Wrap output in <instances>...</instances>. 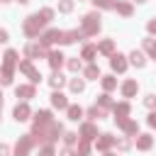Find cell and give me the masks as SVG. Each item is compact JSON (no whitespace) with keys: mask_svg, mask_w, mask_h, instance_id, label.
<instances>
[{"mask_svg":"<svg viewBox=\"0 0 156 156\" xmlns=\"http://www.w3.org/2000/svg\"><path fill=\"white\" fill-rule=\"evenodd\" d=\"M41 22H44V20H41L39 15H34V17H29V22L24 24V29H27V34H37V29L41 27Z\"/></svg>","mask_w":156,"mask_h":156,"instance_id":"obj_1","label":"cell"},{"mask_svg":"<svg viewBox=\"0 0 156 156\" xmlns=\"http://www.w3.org/2000/svg\"><path fill=\"white\" fill-rule=\"evenodd\" d=\"M98 27H100L98 17H95V15H88V17H85V32H88V34H93Z\"/></svg>","mask_w":156,"mask_h":156,"instance_id":"obj_2","label":"cell"},{"mask_svg":"<svg viewBox=\"0 0 156 156\" xmlns=\"http://www.w3.org/2000/svg\"><path fill=\"white\" fill-rule=\"evenodd\" d=\"M27 115H29V107L27 105H17L15 107V119H27Z\"/></svg>","mask_w":156,"mask_h":156,"instance_id":"obj_3","label":"cell"},{"mask_svg":"<svg viewBox=\"0 0 156 156\" xmlns=\"http://www.w3.org/2000/svg\"><path fill=\"white\" fill-rule=\"evenodd\" d=\"M124 66H127V63H124L122 56H112V68H115V71H124Z\"/></svg>","mask_w":156,"mask_h":156,"instance_id":"obj_4","label":"cell"},{"mask_svg":"<svg viewBox=\"0 0 156 156\" xmlns=\"http://www.w3.org/2000/svg\"><path fill=\"white\" fill-rule=\"evenodd\" d=\"M61 61H63V56H61V54H58V51H54V54H51V56H49V63H51V66H54V68H56V66H61Z\"/></svg>","mask_w":156,"mask_h":156,"instance_id":"obj_5","label":"cell"},{"mask_svg":"<svg viewBox=\"0 0 156 156\" xmlns=\"http://www.w3.org/2000/svg\"><path fill=\"white\" fill-rule=\"evenodd\" d=\"M29 144H32L29 139H22V144H17V156H24L27 149H29Z\"/></svg>","mask_w":156,"mask_h":156,"instance_id":"obj_6","label":"cell"},{"mask_svg":"<svg viewBox=\"0 0 156 156\" xmlns=\"http://www.w3.org/2000/svg\"><path fill=\"white\" fill-rule=\"evenodd\" d=\"M51 98H54V105H56V107H66V98H63L61 93H54Z\"/></svg>","mask_w":156,"mask_h":156,"instance_id":"obj_7","label":"cell"},{"mask_svg":"<svg viewBox=\"0 0 156 156\" xmlns=\"http://www.w3.org/2000/svg\"><path fill=\"white\" fill-rule=\"evenodd\" d=\"M27 54H29V56H41V54H44V49L32 44V46H27Z\"/></svg>","mask_w":156,"mask_h":156,"instance_id":"obj_8","label":"cell"},{"mask_svg":"<svg viewBox=\"0 0 156 156\" xmlns=\"http://www.w3.org/2000/svg\"><path fill=\"white\" fill-rule=\"evenodd\" d=\"M132 63H136V66H144V56H141L139 51H134V54H132Z\"/></svg>","mask_w":156,"mask_h":156,"instance_id":"obj_9","label":"cell"},{"mask_svg":"<svg viewBox=\"0 0 156 156\" xmlns=\"http://www.w3.org/2000/svg\"><path fill=\"white\" fill-rule=\"evenodd\" d=\"M134 90H136V83H134V80H129V83H124V95H132Z\"/></svg>","mask_w":156,"mask_h":156,"instance_id":"obj_10","label":"cell"},{"mask_svg":"<svg viewBox=\"0 0 156 156\" xmlns=\"http://www.w3.org/2000/svg\"><path fill=\"white\" fill-rule=\"evenodd\" d=\"M17 95H24V98H29V95H32V88H29V85H22V88H17Z\"/></svg>","mask_w":156,"mask_h":156,"instance_id":"obj_11","label":"cell"},{"mask_svg":"<svg viewBox=\"0 0 156 156\" xmlns=\"http://www.w3.org/2000/svg\"><path fill=\"white\" fill-rule=\"evenodd\" d=\"M110 144H112V139H110V136H107V134H105V136H102V139H100V141H98V146H100V149H107V146H110Z\"/></svg>","mask_w":156,"mask_h":156,"instance_id":"obj_12","label":"cell"},{"mask_svg":"<svg viewBox=\"0 0 156 156\" xmlns=\"http://www.w3.org/2000/svg\"><path fill=\"white\" fill-rule=\"evenodd\" d=\"M149 146H151V139L149 136H141L139 139V149H149Z\"/></svg>","mask_w":156,"mask_h":156,"instance_id":"obj_13","label":"cell"},{"mask_svg":"<svg viewBox=\"0 0 156 156\" xmlns=\"http://www.w3.org/2000/svg\"><path fill=\"white\" fill-rule=\"evenodd\" d=\"M63 83V76L61 73H54V78H51V85H61Z\"/></svg>","mask_w":156,"mask_h":156,"instance_id":"obj_14","label":"cell"},{"mask_svg":"<svg viewBox=\"0 0 156 156\" xmlns=\"http://www.w3.org/2000/svg\"><path fill=\"white\" fill-rule=\"evenodd\" d=\"M68 115H71V119H78V117H80V107H71Z\"/></svg>","mask_w":156,"mask_h":156,"instance_id":"obj_15","label":"cell"},{"mask_svg":"<svg viewBox=\"0 0 156 156\" xmlns=\"http://www.w3.org/2000/svg\"><path fill=\"white\" fill-rule=\"evenodd\" d=\"M95 5H100V7H112V0H93Z\"/></svg>","mask_w":156,"mask_h":156,"instance_id":"obj_16","label":"cell"},{"mask_svg":"<svg viewBox=\"0 0 156 156\" xmlns=\"http://www.w3.org/2000/svg\"><path fill=\"white\" fill-rule=\"evenodd\" d=\"M117 10H119L122 15H129V12H132V7H129V5H117Z\"/></svg>","mask_w":156,"mask_h":156,"instance_id":"obj_17","label":"cell"},{"mask_svg":"<svg viewBox=\"0 0 156 156\" xmlns=\"http://www.w3.org/2000/svg\"><path fill=\"white\" fill-rule=\"evenodd\" d=\"M85 76H88V78H95V76H98V68H95V66H90V68L85 71Z\"/></svg>","mask_w":156,"mask_h":156,"instance_id":"obj_18","label":"cell"},{"mask_svg":"<svg viewBox=\"0 0 156 156\" xmlns=\"http://www.w3.org/2000/svg\"><path fill=\"white\" fill-rule=\"evenodd\" d=\"M102 85H105L107 90H112V88H115V80H112V78H105V80H102Z\"/></svg>","mask_w":156,"mask_h":156,"instance_id":"obj_19","label":"cell"},{"mask_svg":"<svg viewBox=\"0 0 156 156\" xmlns=\"http://www.w3.org/2000/svg\"><path fill=\"white\" fill-rule=\"evenodd\" d=\"M71 88H73L76 93H78V90H83V80H73V83H71Z\"/></svg>","mask_w":156,"mask_h":156,"instance_id":"obj_20","label":"cell"},{"mask_svg":"<svg viewBox=\"0 0 156 156\" xmlns=\"http://www.w3.org/2000/svg\"><path fill=\"white\" fill-rule=\"evenodd\" d=\"M100 49H102V51H110V49H112V41H102Z\"/></svg>","mask_w":156,"mask_h":156,"instance_id":"obj_21","label":"cell"},{"mask_svg":"<svg viewBox=\"0 0 156 156\" xmlns=\"http://www.w3.org/2000/svg\"><path fill=\"white\" fill-rule=\"evenodd\" d=\"M93 54H95V49H93V46H88V49H85V51H83V56H85V58H90V56H93Z\"/></svg>","mask_w":156,"mask_h":156,"instance_id":"obj_22","label":"cell"},{"mask_svg":"<svg viewBox=\"0 0 156 156\" xmlns=\"http://www.w3.org/2000/svg\"><path fill=\"white\" fill-rule=\"evenodd\" d=\"M61 10H63V12H68V10H71V2H68V0H63V2H61Z\"/></svg>","mask_w":156,"mask_h":156,"instance_id":"obj_23","label":"cell"},{"mask_svg":"<svg viewBox=\"0 0 156 156\" xmlns=\"http://www.w3.org/2000/svg\"><path fill=\"white\" fill-rule=\"evenodd\" d=\"M146 105H149V107H154V105H156V98H154V95H149V98H146Z\"/></svg>","mask_w":156,"mask_h":156,"instance_id":"obj_24","label":"cell"},{"mask_svg":"<svg viewBox=\"0 0 156 156\" xmlns=\"http://www.w3.org/2000/svg\"><path fill=\"white\" fill-rule=\"evenodd\" d=\"M68 66H71V68H73V71H78V68H80V61H71V63H68Z\"/></svg>","mask_w":156,"mask_h":156,"instance_id":"obj_25","label":"cell"},{"mask_svg":"<svg viewBox=\"0 0 156 156\" xmlns=\"http://www.w3.org/2000/svg\"><path fill=\"white\" fill-rule=\"evenodd\" d=\"M149 124H151V127H156V112H154V115H149Z\"/></svg>","mask_w":156,"mask_h":156,"instance_id":"obj_26","label":"cell"},{"mask_svg":"<svg viewBox=\"0 0 156 156\" xmlns=\"http://www.w3.org/2000/svg\"><path fill=\"white\" fill-rule=\"evenodd\" d=\"M2 41H7V32H5V29H0V44H2Z\"/></svg>","mask_w":156,"mask_h":156,"instance_id":"obj_27","label":"cell"},{"mask_svg":"<svg viewBox=\"0 0 156 156\" xmlns=\"http://www.w3.org/2000/svg\"><path fill=\"white\" fill-rule=\"evenodd\" d=\"M7 154V146H0V156H5Z\"/></svg>","mask_w":156,"mask_h":156,"instance_id":"obj_28","label":"cell"},{"mask_svg":"<svg viewBox=\"0 0 156 156\" xmlns=\"http://www.w3.org/2000/svg\"><path fill=\"white\" fill-rule=\"evenodd\" d=\"M41 156H51V149H44V151H41Z\"/></svg>","mask_w":156,"mask_h":156,"instance_id":"obj_29","label":"cell"},{"mask_svg":"<svg viewBox=\"0 0 156 156\" xmlns=\"http://www.w3.org/2000/svg\"><path fill=\"white\" fill-rule=\"evenodd\" d=\"M149 29H151V32H156V22H151V24H149Z\"/></svg>","mask_w":156,"mask_h":156,"instance_id":"obj_30","label":"cell"},{"mask_svg":"<svg viewBox=\"0 0 156 156\" xmlns=\"http://www.w3.org/2000/svg\"><path fill=\"white\" fill-rule=\"evenodd\" d=\"M0 102H2V100H0Z\"/></svg>","mask_w":156,"mask_h":156,"instance_id":"obj_31","label":"cell"}]
</instances>
